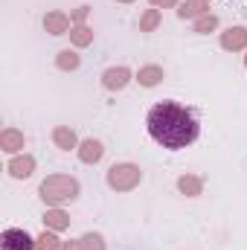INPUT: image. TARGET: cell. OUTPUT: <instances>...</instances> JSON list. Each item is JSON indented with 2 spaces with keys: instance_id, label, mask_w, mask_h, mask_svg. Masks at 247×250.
<instances>
[{
  "instance_id": "7",
  "label": "cell",
  "mask_w": 247,
  "mask_h": 250,
  "mask_svg": "<svg viewBox=\"0 0 247 250\" xmlns=\"http://www.w3.org/2000/svg\"><path fill=\"white\" fill-rule=\"evenodd\" d=\"M218 44L224 53H247V26L236 23L218 32Z\"/></svg>"
},
{
  "instance_id": "20",
  "label": "cell",
  "mask_w": 247,
  "mask_h": 250,
  "mask_svg": "<svg viewBox=\"0 0 247 250\" xmlns=\"http://www.w3.org/2000/svg\"><path fill=\"white\" fill-rule=\"evenodd\" d=\"M76 245H79V250H108L105 236H102V233H96V230H87V233H82V236L76 239Z\"/></svg>"
},
{
  "instance_id": "21",
  "label": "cell",
  "mask_w": 247,
  "mask_h": 250,
  "mask_svg": "<svg viewBox=\"0 0 247 250\" xmlns=\"http://www.w3.org/2000/svg\"><path fill=\"white\" fill-rule=\"evenodd\" d=\"M62 242L64 239H59V233L56 230H41L38 236H35V250H59L62 248Z\"/></svg>"
},
{
  "instance_id": "13",
  "label": "cell",
  "mask_w": 247,
  "mask_h": 250,
  "mask_svg": "<svg viewBox=\"0 0 247 250\" xmlns=\"http://www.w3.org/2000/svg\"><path fill=\"white\" fill-rule=\"evenodd\" d=\"M41 221H44V227L47 230H56V233H64V230H70V212L64 209V207H47L44 209V215H41Z\"/></svg>"
},
{
  "instance_id": "25",
  "label": "cell",
  "mask_w": 247,
  "mask_h": 250,
  "mask_svg": "<svg viewBox=\"0 0 247 250\" xmlns=\"http://www.w3.org/2000/svg\"><path fill=\"white\" fill-rule=\"evenodd\" d=\"M117 3H123V6H128V3H137V0H117Z\"/></svg>"
},
{
  "instance_id": "26",
  "label": "cell",
  "mask_w": 247,
  "mask_h": 250,
  "mask_svg": "<svg viewBox=\"0 0 247 250\" xmlns=\"http://www.w3.org/2000/svg\"><path fill=\"white\" fill-rule=\"evenodd\" d=\"M245 67H247V53H245Z\"/></svg>"
},
{
  "instance_id": "15",
  "label": "cell",
  "mask_w": 247,
  "mask_h": 250,
  "mask_svg": "<svg viewBox=\"0 0 247 250\" xmlns=\"http://www.w3.org/2000/svg\"><path fill=\"white\" fill-rule=\"evenodd\" d=\"M137 26H140V32H143V35L157 32V29L163 26V12H160V9H154V6L143 9V12H140V21H137Z\"/></svg>"
},
{
  "instance_id": "9",
  "label": "cell",
  "mask_w": 247,
  "mask_h": 250,
  "mask_svg": "<svg viewBox=\"0 0 247 250\" xmlns=\"http://www.w3.org/2000/svg\"><path fill=\"white\" fill-rule=\"evenodd\" d=\"M41 26H44L47 35H67V32L73 29V21H70V15H67L64 9H50V12L41 18Z\"/></svg>"
},
{
  "instance_id": "22",
  "label": "cell",
  "mask_w": 247,
  "mask_h": 250,
  "mask_svg": "<svg viewBox=\"0 0 247 250\" xmlns=\"http://www.w3.org/2000/svg\"><path fill=\"white\" fill-rule=\"evenodd\" d=\"M87 18H90V6H87V3H82V6H76V9L70 12V21H73V23H87Z\"/></svg>"
},
{
  "instance_id": "23",
  "label": "cell",
  "mask_w": 247,
  "mask_h": 250,
  "mask_svg": "<svg viewBox=\"0 0 247 250\" xmlns=\"http://www.w3.org/2000/svg\"><path fill=\"white\" fill-rule=\"evenodd\" d=\"M148 6H154V9H178L181 0H148Z\"/></svg>"
},
{
  "instance_id": "6",
  "label": "cell",
  "mask_w": 247,
  "mask_h": 250,
  "mask_svg": "<svg viewBox=\"0 0 247 250\" xmlns=\"http://www.w3.org/2000/svg\"><path fill=\"white\" fill-rule=\"evenodd\" d=\"M0 250H35V236L23 227H6L0 233Z\"/></svg>"
},
{
  "instance_id": "14",
  "label": "cell",
  "mask_w": 247,
  "mask_h": 250,
  "mask_svg": "<svg viewBox=\"0 0 247 250\" xmlns=\"http://www.w3.org/2000/svg\"><path fill=\"white\" fill-rule=\"evenodd\" d=\"M175 187H178V195H184V198H201L204 195V178L195 172H184L175 181Z\"/></svg>"
},
{
  "instance_id": "8",
  "label": "cell",
  "mask_w": 247,
  "mask_h": 250,
  "mask_svg": "<svg viewBox=\"0 0 247 250\" xmlns=\"http://www.w3.org/2000/svg\"><path fill=\"white\" fill-rule=\"evenodd\" d=\"M76 157H79L84 166H96V163H102V157H105V143H102L99 137H84V140L79 143V148H76Z\"/></svg>"
},
{
  "instance_id": "27",
  "label": "cell",
  "mask_w": 247,
  "mask_h": 250,
  "mask_svg": "<svg viewBox=\"0 0 247 250\" xmlns=\"http://www.w3.org/2000/svg\"><path fill=\"white\" fill-rule=\"evenodd\" d=\"M206 3H209V0H206Z\"/></svg>"
},
{
  "instance_id": "5",
  "label": "cell",
  "mask_w": 247,
  "mask_h": 250,
  "mask_svg": "<svg viewBox=\"0 0 247 250\" xmlns=\"http://www.w3.org/2000/svg\"><path fill=\"white\" fill-rule=\"evenodd\" d=\"M131 82H134V70H131V67H125V64L108 67V70L102 73V87H105L108 93H123Z\"/></svg>"
},
{
  "instance_id": "1",
  "label": "cell",
  "mask_w": 247,
  "mask_h": 250,
  "mask_svg": "<svg viewBox=\"0 0 247 250\" xmlns=\"http://www.w3.org/2000/svg\"><path fill=\"white\" fill-rule=\"evenodd\" d=\"M145 128H148V137L169 151L189 148L201 137V123L195 111H189L175 99H163L151 105V111L145 114Z\"/></svg>"
},
{
  "instance_id": "12",
  "label": "cell",
  "mask_w": 247,
  "mask_h": 250,
  "mask_svg": "<svg viewBox=\"0 0 247 250\" xmlns=\"http://www.w3.org/2000/svg\"><path fill=\"white\" fill-rule=\"evenodd\" d=\"M163 79H166V70H163L160 64H143V67L134 73V82H137L140 87H145V90L157 87Z\"/></svg>"
},
{
  "instance_id": "10",
  "label": "cell",
  "mask_w": 247,
  "mask_h": 250,
  "mask_svg": "<svg viewBox=\"0 0 247 250\" xmlns=\"http://www.w3.org/2000/svg\"><path fill=\"white\" fill-rule=\"evenodd\" d=\"M50 140H53V146H56L59 151H76V148H79V143H82V137L76 134V128H73V125H53Z\"/></svg>"
},
{
  "instance_id": "17",
  "label": "cell",
  "mask_w": 247,
  "mask_h": 250,
  "mask_svg": "<svg viewBox=\"0 0 247 250\" xmlns=\"http://www.w3.org/2000/svg\"><path fill=\"white\" fill-rule=\"evenodd\" d=\"M209 12V3L206 0H181V6L175 9V15L181 18V21H198L201 15H206Z\"/></svg>"
},
{
  "instance_id": "4",
  "label": "cell",
  "mask_w": 247,
  "mask_h": 250,
  "mask_svg": "<svg viewBox=\"0 0 247 250\" xmlns=\"http://www.w3.org/2000/svg\"><path fill=\"white\" fill-rule=\"evenodd\" d=\"M35 169H38V160H35V154H29V151L12 154V157L6 160V172H9L12 181H29V178L35 175Z\"/></svg>"
},
{
  "instance_id": "19",
  "label": "cell",
  "mask_w": 247,
  "mask_h": 250,
  "mask_svg": "<svg viewBox=\"0 0 247 250\" xmlns=\"http://www.w3.org/2000/svg\"><path fill=\"white\" fill-rule=\"evenodd\" d=\"M218 26H221V21H218V15H215V12H206V15H201L198 21H192V32H195V35L218 32Z\"/></svg>"
},
{
  "instance_id": "3",
  "label": "cell",
  "mask_w": 247,
  "mask_h": 250,
  "mask_svg": "<svg viewBox=\"0 0 247 250\" xmlns=\"http://www.w3.org/2000/svg\"><path fill=\"white\" fill-rule=\"evenodd\" d=\"M105 184L111 192H134V189L143 184V169L137 166V163H131V160H120V163H114V166H108V172H105Z\"/></svg>"
},
{
  "instance_id": "2",
  "label": "cell",
  "mask_w": 247,
  "mask_h": 250,
  "mask_svg": "<svg viewBox=\"0 0 247 250\" xmlns=\"http://www.w3.org/2000/svg\"><path fill=\"white\" fill-rule=\"evenodd\" d=\"M82 195V184L76 175L67 172H50L41 184H38V198L44 201V207H64L73 204Z\"/></svg>"
},
{
  "instance_id": "24",
  "label": "cell",
  "mask_w": 247,
  "mask_h": 250,
  "mask_svg": "<svg viewBox=\"0 0 247 250\" xmlns=\"http://www.w3.org/2000/svg\"><path fill=\"white\" fill-rule=\"evenodd\" d=\"M59 250H79V245L70 239V242H62V248H59Z\"/></svg>"
},
{
  "instance_id": "18",
  "label": "cell",
  "mask_w": 247,
  "mask_h": 250,
  "mask_svg": "<svg viewBox=\"0 0 247 250\" xmlns=\"http://www.w3.org/2000/svg\"><path fill=\"white\" fill-rule=\"evenodd\" d=\"M79 67H82L79 50L67 47V50H59V53H56V70H62V73H76Z\"/></svg>"
},
{
  "instance_id": "16",
  "label": "cell",
  "mask_w": 247,
  "mask_h": 250,
  "mask_svg": "<svg viewBox=\"0 0 247 250\" xmlns=\"http://www.w3.org/2000/svg\"><path fill=\"white\" fill-rule=\"evenodd\" d=\"M67 35H70V47H73V50H84V47H90V44L96 41V32H93L87 23H73V29H70Z\"/></svg>"
},
{
  "instance_id": "11",
  "label": "cell",
  "mask_w": 247,
  "mask_h": 250,
  "mask_svg": "<svg viewBox=\"0 0 247 250\" xmlns=\"http://www.w3.org/2000/svg\"><path fill=\"white\" fill-rule=\"evenodd\" d=\"M23 148H26V134L15 125H6L0 131V151H6L12 157V154H21Z\"/></svg>"
}]
</instances>
